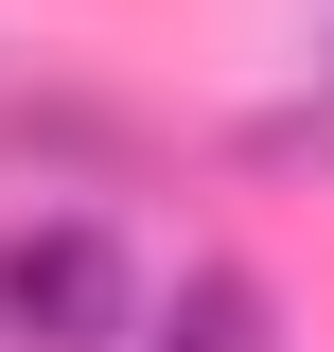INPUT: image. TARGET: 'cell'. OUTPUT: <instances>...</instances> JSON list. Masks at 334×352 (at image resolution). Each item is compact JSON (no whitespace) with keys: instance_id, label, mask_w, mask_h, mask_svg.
Segmentation results:
<instances>
[{"instance_id":"6da1fadb","label":"cell","mask_w":334,"mask_h":352,"mask_svg":"<svg viewBox=\"0 0 334 352\" xmlns=\"http://www.w3.org/2000/svg\"><path fill=\"white\" fill-rule=\"evenodd\" d=\"M141 335V264L106 212H18L0 229V352H124Z\"/></svg>"},{"instance_id":"7a4b0ae2","label":"cell","mask_w":334,"mask_h":352,"mask_svg":"<svg viewBox=\"0 0 334 352\" xmlns=\"http://www.w3.org/2000/svg\"><path fill=\"white\" fill-rule=\"evenodd\" d=\"M124 352H282V300H264L247 264H176V300H141Z\"/></svg>"}]
</instances>
